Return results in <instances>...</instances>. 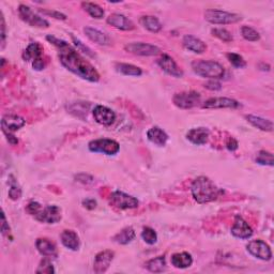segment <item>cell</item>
I'll list each match as a JSON object with an SVG mask.
<instances>
[{"label":"cell","mask_w":274,"mask_h":274,"mask_svg":"<svg viewBox=\"0 0 274 274\" xmlns=\"http://www.w3.org/2000/svg\"><path fill=\"white\" fill-rule=\"evenodd\" d=\"M46 40L58 50V57L60 62L73 74L77 75L85 81L97 83L100 81V74L90 62L78 54L72 46L63 40L54 36H48Z\"/></svg>","instance_id":"cell-1"},{"label":"cell","mask_w":274,"mask_h":274,"mask_svg":"<svg viewBox=\"0 0 274 274\" xmlns=\"http://www.w3.org/2000/svg\"><path fill=\"white\" fill-rule=\"evenodd\" d=\"M193 198L198 204H208L215 202L219 196L220 190L208 177L200 176L194 180L191 185Z\"/></svg>","instance_id":"cell-2"},{"label":"cell","mask_w":274,"mask_h":274,"mask_svg":"<svg viewBox=\"0 0 274 274\" xmlns=\"http://www.w3.org/2000/svg\"><path fill=\"white\" fill-rule=\"evenodd\" d=\"M27 212L35 217L39 222L46 224H56L61 219V209L57 206H46L43 207L37 202H31L27 206Z\"/></svg>","instance_id":"cell-3"},{"label":"cell","mask_w":274,"mask_h":274,"mask_svg":"<svg viewBox=\"0 0 274 274\" xmlns=\"http://www.w3.org/2000/svg\"><path fill=\"white\" fill-rule=\"evenodd\" d=\"M192 69L200 77L209 79H220L225 75L224 66L213 60H195L192 62Z\"/></svg>","instance_id":"cell-4"},{"label":"cell","mask_w":274,"mask_h":274,"mask_svg":"<svg viewBox=\"0 0 274 274\" xmlns=\"http://www.w3.org/2000/svg\"><path fill=\"white\" fill-rule=\"evenodd\" d=\"M205 19L215 25H230L241 21L242 16L237 13L210 9L205 12Z\"/></svg>","instance_id":"cell-5"},{"label":"cell","mask_w":274,"mask_h":274,"mask_svg":"<svg viewBox=\"0 0 274 274\" xmlns=\"http://www.w3.org/2000/svg\"><path fill=\"white\" fill-rule=\"evenodd\" d=\"M88 148L91 152L103 153L106 156H115L120 150L119 144L113 139L100 138L91 140L88 144Z\"/></svg>","instance_id":"cell-6"},{"label":"cell","mask_w":274,"mask_h":274,"mask_svg":"<svg viewBox=\"0 0 274 274\" xmlns=\"http://www.w3.org/2000/svg\"><path fill=\"white\" fill-rule=\"evenodd\" d=\"M202 97L196 91H184L176 93L172 98V102L177 108L181 110H189L197 106L200 103Z\"/></svg>","instance_id":"cell-7"},{"label":"cell","mask_w":274,"mask_h":274,"mask_svg":"<svg viewBox=\"0 0 274 274\" xmlns=\"http://www.w3.org/2000/svg\"><path fill=\"white\" fill-rule=\"evenodd\" d=\"M110 204L120 210H128V209L137 208L139 202L137 200V198L129 195V194L116 191L110 194Z\"/></svg>","instance_id":"cell-8"},{"label":"cell","mask_w":274,"mask_h":274,"mask_svg":"<svg viewBox=\"0 0 274 274\" xmlns=\"http://www.w3.org/2000/svg\"><path fill=\"white\" fill-rule=\"evenodd\" d=\"M18 15L25 23L37 28H48L50 23L45 18L38 15L37 13L33 12L28 5L21 4L18 6Z\"/></svg>","instance_id":"cell-9"},{"label":"cell","mask_w":274,"mask_h":274,"mask_svg":"<svg viewBox=\"0 0 274 274\" xmlns=\"http://www.w3.org/2000/svg\"><path fill=\"white\" fill-rule=\"evenodd\" d=\"M124 50L131 53L133 55H137V56H157L161 53V50H160L158 46L148 44V43H143V42H133L129 43L124 46Z\"/></svg>","instance_id":"cell-10"},{"label":"cell","mask_w":274,"mask_h":274,"mask_svg":"<svg viewBox=\"0 0 274 274\" xmlns=\"http://www.w3.org/2000/svg\"><path fill=\"white\" fill-rule=\"evenodd\" d=\"M246 250L252 256L268 262L272 258V251L270 246L263 240H253L246 245Z\"/></svg>","instance_id":"cell-11"},{"label":"cell","mask_w":274,"mask_h":274,"mask_svg":"<svg viewBox=\"0 0 274 274\" xmlns=\"http://www.w3.org/2000/svg\"><path fill=\"white\" fill-rule=\"evenodd\" d=\"M203 108L207 110H218V109H231L236 110L241 108V104L233 99L229 98H211L208 99L203 104Z\"/></svg>","instance_id":"cell-12"},{"label":"cell","mask_w":274,"mask_h":274,"mask_svg":"<svg viewBox=\"0 0 274 274\" xmlns=\"http://www.w3.org/2000/svg\"><path fill=\"white\" fill-rule=\"evenodd\" d=\"M93 118L99 124H102L105 126L111 125L116 120V113L112 110L106 108L103 105H98L93 109Z\"/></svg>","instance_id":"cell-13"},{"label":"cell","mask_w":274,"mask_h":274,"mask_svg":"<svg viewBox=\"0 0 274 274\" xmlns=\"http://www.w3.org/2000/svg\"><path fill=\"white\" fill-rule=\"evenodd\" d=\"M158 64L160 68L166 73V74L177 78L183 76V71L179 68V65L176 63L175 60H173L169 55L163 54L161 58L158 60Z\"/></svg>","instance_id":"cell-14"},{"label":"cell","mask_w":274,"mask_h":274,"mask_svg":"<svg viewBox=\"0 0 274 274\" xmlns=\"http://www.w3.org/2000/svg\"><path fill=\"white\" fill-rule=\"evenodd\" d=\"M231 235L238 239H250L253 236V229L242 217L236 216L235 223L231 227Z\"/></svg>","instance_id":"cell-15"},{"label":"cell","mask_w":274,"mask_h":274,"mask_svg":"<svg viewBox=\"0 0 274 274\" xmlns=\"http://www.w3.org/2000/svg\"><path fill=\"white\" fill-rule=\"evenodd\" d=\"M26 124V120L17 115H5L1 120V128L5 135L22 129Z\"/></svg>","instance_id":"cell-16"},{"label":"cell","mask_w":274,"mask_h":274,"mask_svg":"<svg viewBox=\"0 0 274 274\" xmlns=\"http://www.w3.org/2000/svg\"><path fill=\"white\" fill-rule=\"evenodd\" d=\"M106 22H108L109 25L112 26V27L123 31H131L135 28L134 23L130 18L123 14H119V13H112L106 19Z\"/></svg>","instance_id":"cell-17"},{"label":"cell","mask_w":274,"mask_h":274,"mask_svg":"<svg viewBox=\"0 0 274 274\" xmlns=\"http://www.w3.org/2000/svg\"><path fill=\"white\" fill-rule=\"evenodd\" d=\"M113 252L111 251H103L100 252L95 258L93 263V270L96 273H104L110 268V266L113 259Z\"/></svg>","instance_id":"cell-18"},{"label":"cell","mask_w":274,"mask_h":274,"mask_svg":"<svg viewBox=\"0 0 274 274\" xmlns=\"http://www.w3.org/2000/svg\"><path fill=\"white\" fill-rule=\"evenodd\" d=\"M36 246L38 252L41 254L43 257H48V258L58 257L57 245L49 239H45V238L38 239L36 242Z\"/></svg>","instance_id":"cell-19"},{"label":"cell","mask_w":274,"mask_h":274,"mask_svg":"<svg viewBox=\"0 0 274 274\" xmlns=\"http://www.w3.org/2000/svg\"><path fill=\"white\" fill-rule=\"evenodd\" d=\"M210 136V131L207 128H196L192 129L186 133V138L194 145L203 146L208 143Z\"/></svg>","instance_id":"cell-20"},{"label":"cell","mask_w":274,"mask_h":274,"mask_svg":"<svg viewBox=\"0 0 274 274\" xmlns=\"http://www.w3.org/2000/svg\"><path fill=\"white\" fill-rule=\"evenodd\" d=\"M60 240H61V243L66 249L71 251H77L81 246V240L77 233L74 230L71 229H65L61 232L60 235Z\"/></svg>","instance_id":"cell-21"},{"label":"cell","mask_w":274,"mask_h":274,"mask_svg":"<svg viewBox=\"0 0 274 274\" xmlns=\"http://www.w3.org/2000/svg\"><path fill=\"white\" fill-rule=\"evenodd\" d=\"M182 44L186 50L195 53V54H203L207 50V45L205 42L191 35H186L183 37Z\"/></svg>","instance_id":"cell-22"},{"label":"cell","mask_w":274,"mask_h":274,"mask_svg":"<svg viewBox=\"0 0 274 274\" xmlns=\"http://www.w3.org/2000/svg\"><path fill=\"white\" fill-rule=\"evenodd\" d=\"M147 137L152 144H155L159 147H163L166 145L167 140H168V135L159 126H153L147 132Z\"/></svg>","instance_id":"cell-23"},{"label":"cell","mask_w":274,"mask_h":274,"mask_svg":"<svg viewBox=\"0 0 274 274\" xmlns=\"http://www.w3.org/2000/svg\"><path fill=\"white\" fill-rule=\"evenodd\" d=\"M245 119L247 122H250L254 128H256L264 132H272L273 131V122L271 120L258 117L255 115H246Z\"/></svg>","instance_id":"cell-24"},{"label":"cell","mask_w":274,"mask_h":274,"mask_svg":"<svg viewBox=\"0 0 274 274\" xmlns=\"http://www.w3.org/2000/svg\"><path fill=\"white\" fill-rule=\"evenodd\" d=\"M84 32L92 42H95L99 45H109L110 43V37L108 35H105L104 32L100 31L99 29L92 28V27H85Z\"/></svg>","instance_id":"cell-25"},{"label":"cell","mask_w":274,"mask_h":274,"mask_svg":"<svg viewBox=\"0 0 274 274\" xmlns=\"http://www.w3.org/2000/svg\"><path fill=\"white\" fill-rule=\"evenodd\" d=\"M193 264L192 255L186 252L176 253L171 256V265L178 269H186Z\"/></svg>","instance_id":"cell-26"},{"label":"cell","mask_w":274,"mask_h":274,"mask_svg":"<svg viewBox=\"0 0 274 274\" xmlns=\"http://www.w3.org/2000/svg\"><path fill=\"white\" fill-rule=\"evenodd\" d=\"M43 54V49L42 46L40 45L38 42H32L30 43L27 49H26L23 53V59L25 61H36L38 59L42 58Z\"/></svg>","instance_id":"cell-27"},{"label":"cell","mask_w":274,"mask_h":274,"mask_svg":"<svg viewBox=\"0 0 274 274\" xmlns=\"http://www.w3.org/2000/svg\"><path fill=\"white\" fill-rule=\"evenodd\" d=\"M139 24L150 32L158 33L162 30V24L156 16L144 15L139 18Z\"/></svg>","instance_id":"cell-28"},{"label":"cell","mask_w":274,"mask_h":274,"mask_svg":"<svg viewBox=\"0 0 274 274\" xmlns=\"http://www.w3.org/2000/svg\"><path fill=\"white\" fill-rule=\"evenodd\" d=\"M135 238V231L132 227H125L121 231L118 232L117 235L113 237V241L117 242L118 244H129L132 242Z\"/></svg>","instance_id":"cell-29"},{"label":"cell","mask_w":274,"mask_h":274,"mask_svg":"<svg viewBox=\"0 0 274 274\" xmlns=\"http://www.w3.org/2000/svg\"><path fill=\"white\" fill-rule=\"evenodd\" d=\"M146 268L153 273H161L166 270V259L164 256H158L146 263Z\"/></svg>","instance_id":"cell-30"},{"label":"cell","mask_w":274,"mask_h":274,"mask_svg":"<svg viewBox=\"0 0 274 274\" xmlns=\"http://www.w3.org/2000/svg\"><path fill=\"white\" fill-rule=\"evenodd\" d=\"M116 69L118 72L126 76H140L143 74L142 69L130 63H117Z\"/></svg>","instance_id":"cell-31"},{"label":"cell","mask_w":274,"mask_h":274,"mask_svg":"<svg viewBox=\"0 0 274 274\" xmlns=\"http://www.w3.org/2000/svg\"><path fill=\"white\" fill-rule=\"evenodd\" d=\"M82 6L84 8V10L93 18L101 19L104 16V10L101 8V6L98 5L97 3L83 2Z\"/></svg>","instance_id":"cell-32"},{"label":"cell","mask_w":274,"mask_h":274,"mask_svg":"<svg viewBox=\"0 0 274 274\" xmlns=\"http://www.w3.org/2000/svg\"><path fill=\"white\" fill-rule=\"evenodd\" d=\"M255 161L259 165H264V166H273V155L271 152L262 150L257 153Z\"/></svg>","instance_id":"cell-33"},{"label":"cell","mask_w":274,"mask_h":274,"mask_svg":"<svg viewBox=\"0 0 274 274\" xmlns=\"http://www.w3.org/2000/svg\"><path fill=\"white\" fill-rule=\"evenodd\" d=\"M241 35L246 41H250V42H256L260 40L259 33L254 28L250 27V26H242Z\"/></svg>","instance_id":"cell-34"},{"label":"cell","mask_w":274,"mask_h":274,"mask_svg":"<svg viewBox=\"0 0 274 274\" xmlns=\"http://www.w3.org/2000/svg\"><path fill=\"white\" fill-rule=\"evenodd\" d=\"M142 238L144 241L149 245L156 244L158 241L157 232L155 229H152L151 227H144V229L142 231Z\"/></svg>","instance_id":"cell-35"},{"label":"cell","mask_w":274,"mask_h":274,"mask_svg":"<svg viewBox=\"0 0 274 274\" xmlns=\"http://www.w3.org/2000/svg\"><path fill=\"white\" fill-rule=\"evenodd\" d=\"M211 33L213 37H216V38L219 39L220 41L226 42V43L231 42L233 40V37L231 36V33L224 28H215L211 30Z\"/></svg>","instance_id":"cell-36"},{"label":"cell","mask_w":274,"mask_h":274,"mask_svg":"<svg viewBox=\"0 0 274 274\" xmlns=\"http://www.w3.org/2000/svg\"><path fill=\"white\" fill-rule=\"evenodd\" d=\"M227 59H228L229 62L237 69L245 68L246 62L241 55L236 54V53H229V54H227Z\"/></svg>","instance_id":"cell-37"},{"label":"cell","mask_w":274,"mask_h":274,"mask_svg":"<svg viewBox=\"0 0 274 274\" xmlns=\"http://www.w3.org/2000/svg\"><path fill=\"white\" fill-rule=\"evenodd\" d=\"M37 273H46V274H53L55 273L54 266L51 263L50 258L45 257L39 265V268L37 269Z\"/></svg>","instance_id":"cell-38"},{"label":"cell","mask_w":274,"mask_h":274,"mask_svg":"<svg viewBox=\"0 0 274 274\" xmlns=\"http://www.w3.org/2000/svg\"><path fill=\"white\" fill-rule=\"evenodd\" d=\"M21 196H22L21 188H19L15 181L11 182V186H10V190H9V197L12 200H17V199L21 198Z\"/></svg>","instance_id":"cell-39"},{"label":"cell","mask_w":274,"mask_h":274,"mask_svg":"<svg viewBox=\"0 0 274 274\" xmlns=\"http://www.w3.org/2000/svg\"><path fill=\"white\" fill-rule=\"evenodd\" d=\"M205 88L209 89L211 91H219L222 89V85L217 79H210L208 83L205 84Z\"/></svg>","instance_id":"cell-40"},{"label":"cell","mask_w":274,"mask_h":274,"mask_svg":"<svg viewBox=\"0 0 274 274\" xmlns=\"http://www.w3.org/2000/svg\"><path fill=\"white\" fill-rule=\"evenodd\" d=\"M40 12H42L43 14L50 15V16H52V17H54V18L61 19V21H65V19H66V16H65L64 14H62V13H60V12H57V11H51V10H40Z\"/></svg>","instance_id":"cell-41"},{"label":"cell","mask_w":274,"mask_h":274,"mask_svg":"<svg viewBox=\"0 0 274 274\" xmlns=\"http://www.w3.org/2000/svg\"><path fill=\"white\" fill-rule=\"evenodd\" d=\"M238 142L237 140L233 138V137H229L228 139H227L226 142V148L228 149L229 151H235L238 149Z\"/></svg>","instance_id":"cell-42"},{"label":"cell","mask_w":274,"mask_h":274,"mask_svg":"<svg viewBox=\"0 0 274 274\" xmlns=\"http://www.w3.org/2000/svg\"><path fill=\"white\" fill-rule=\"evenodd\" d=\"M97 202L95 199H91V198H87L85 199L84 202H83V206L85 207L86 209H88V210H93V209H96L97 208Z\"/></svg>","instance_id":"cell-43"},{"label":"cell","mask_w":274,"mask_h":274,"mask_svg":"<svg viewBox=\"0 0 274 274\" xmlns=\"http://www.w3.org/2000/svg\"><path fill=\"white\" fill-rule=\"evenodd\" d=\"M72 39H73V41H74V43H75V45L76 46H78V48L79 49H82L83 50V52L84 53H86V54L87 55H90V56H93V54H92V53H91V50H89L88 48H87V46H85L81 41H79V40H77V39H75L74 37H72Z\"/></svg>","instance_id":"cell-44"},{"label":"cell","mask_w":274,"mask_h":274,"mask_svg":"<svg viewBox=\"0 0 274 274\" xmlns=\"http://www.w3.org/2000/svg\"><path fill=\"white\" fill-rule=\"evenodd\" d=\"M9 231H10V226H9L8 222H6L4 212H2V215H1V232H2V235H5V233L9 232Z\"/></svg>","instance_id":"cell-45"},{"label":"cell","mask_w":274,"mask_h":274,"mask_svg":"<svg viewBox=\"0 0 274 274\" xmlns=\"http://www.w3.org/2000/svg\"><path fill=\"white\" fill-rule=\"evenodd\" d=\"M32 68L37 70V71H41L45 68V63H44V60L41 58V59H38L36 60V61L32 62Z\"/></svg>","instance_id":"cell-46"},{"label":"cell","mask_w":274,"mask_h":274,"mask_svg":"<svg viewBox=\"0 0 274 274\" xmlns=\"http://www.w3.org/2000/svg\"><path fill=\"white\" fill-rule=\"evenodd\" d=\"M1 37H2V48L4 45V40H5V24H4V18L1 14Z\"/></svg>","instance_id":"cell-47"}]
</instances>
